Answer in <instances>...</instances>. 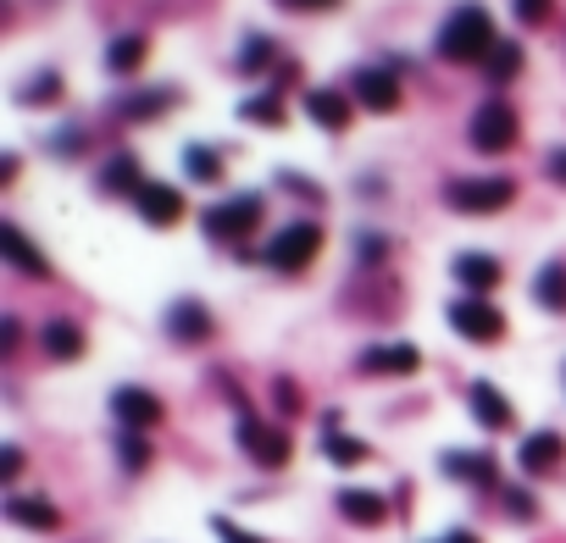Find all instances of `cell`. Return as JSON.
<instances>
[{"instance_id":"10","label":"cell","mask_w":566,"mask_h":543,"mask_svg":"<svg viewBox=\"0 0 566 543\" xmlns=\"http://www.w3.org/2000/svg\"><path fill=\"white\" fill-rule=\"evenodd\" d=\"M133 211L145 217L151 228H172V222L183 217V201H178L172 183H145V189L133 194Z\"/></svg>"},{"instance_id":"6","label":"cell","mask_w":566,"mask_h":543,"mask_svg":"<svg viewBox=\"0 0 566 543\" xmlns=\"http://www.w3.org/2000/svg\"><path fill=\"white\" fill-rule=\"evenodd\" d=\"M450 327H455L461 338H472V344H494V338L505 333V316H500L489 300H472V294H466V300L450 306Z\"/></svg>"},{"instance_id":"31","label":"cell","mask_w":566,"mask_h":543,"mask_svg":"<svg viewBox=\"0 0 566 543\" xmlns=\"http://www.w3.org/2000/svg\"><path fill=\"white\" fill-rule=\"evenodd\" d=\"M267 56H272V44H267V39H250V44H245V67H240V73H261Z\"/></svg>"},{"instance_id":"9","label":"cell","mask_w":566,"mask_h":543,"mask_svg":"<svg viewBox=\"0 0 566 543\" xmlns=\"http://www.w3.org/2000/svg\"><path fill=\"white\" fill-rule=\"evenodd\" d=\"M240 443H245V455L256 461V466H283L290 461V438H283L278 427H261V422H240Z\"/></svg>"},{"instance_id":"23","label":"cell","mask_w":566,"mask_h":543,"mask_svg":"<svg viewBox=\"0 0 566 543\" xmlns=\"http://www.w3.org/2000/svg\"><path fill=\"white\" fill-rule=\"evenodd\" d=\"M516 73H523V51H516L511 39H500L494 51H489V78H494V83H511Z\"/></svg>"},{"instance_id":"25","label":"cell","mask_w":566,"mask_h":543,"mask_svg":"<svg viewBox=\"0 0 566 543\" xmlns=\"http://www.w3.org/2000/svg\"><path fill=\"white\" fill-rule=\"evenodd\" d=\"M445 471L450 477H472V482H494V461H484V455H450Z\"/></svg>"},{"instance_id":"19","label":"cell","mask_w":566,"mask_h":543,"mask_svg":"<svg viewBox=\"0 0 566 543\" xmlns=\"http://www.w3.org/2000/svg\"><path fill=\"white\" fill-rule=\"evenodd\" d=\"M339 516L356 521V527H377V521H384V500L366 493V488H345L339 493Z\"/></svg>"},{"instance_id":"5","label":"cell","mask_w":566,"mask_h":543,"mask_svg":"<svg viewBox=\"0 0 566 543\" xmlns=\"http://www.w3.org/2000/svg\"><path fill=\"white\" fill-rule=\"evenodd\" d=\"M472 144H478V151H511L516 144V112L505 106V101H484L478 106V117H472Z\"/></svg>"},{"instance_id":"29","label":"cell","mask_w":566,"mask_h":543,"mask_svg":"<svg viewBox=\"0 0 566 543\" xmlns=\"http://www.w3.org/2000/svg\"><path fill=\"white\" fill-rule=\"evenodd\" d=\"M117 455H123V466H128V471H139V466H145V461H151V443H145V438H139V432H128V438L117 443Z\"/></svg>"},{"instance_id":"37","label":"cell","mask_w":566,"mask_h":543,"mask_svg":"<svg viewBox=\"0 0 566 543\" xmlns=\"http://www.w3.org/2000/svg\"><path fill=\"white\" fill-rule=\"evenodd\" d=\"M439 543H478V538H472V532H450V538H439Z\"/></svg>"},{"instance_id":"1","label":"cell","mask_w":566,"mask_h":543,"mask_svg":"<svg viewBox=\"0 0 566 543\" xmlns=\"http://www.w3.org/2000/svg\"><path fill=\"white\" fill-rule=\"evenodd\" d=\"M494 17L484 12V7H455L450 17H445V28H439V56L445 62H455V67H472V62H489V51H494Z\"/></svg>"},{"instance_id":"18","label":"cell","mask_w":566,"mask_h":543,"mask_svg":"<svg viewBox=\"0 0 566 543\" xmlns=\"http://www.w3.org/2000/svg\"><path fill=\"white\" fill-rule=\"evenodd\" d=\"M422 366V355L411 350V344H384V350H366L361 355V372H416Z\"/></svg>"},{"instance_id":"27","label":"cell","mask_w":566,"mask_h":543,"mask_svg":"<svg viewBox=\"0 0 566 543\" xmlns=\"http://www.w3.org/2000/svg\"><path fill=\"white\" fill-rule=\"evenodd\" d=\"M106 189H128V194H139L145 183H139V167H133V156H117L112 167H106Z\"/></svg>"},{"instance_id":"21","label":"cell","mask_w":566,"mask_h":543,"mask_svg":"<svg viewBox=\"0 0 566 543\" xmlns=\"http://www.w3.org/2000/svg\"><path fill=\"white\" fill-rule=\"evenodd\" d=\"M533 300L544 311H566V261H550L539 277H533Z\"/></svg>"},{"instance_id":"3","label":"cell","mask_w":566,"mask_h":543,"mask_svg":"<svg viewBox=\"0 0 566 543\" xmlns=\"http://www.w3.org/2000/svg\"><path fill=\"white\" fill-rule=\"evenodd\" d=\"M511 201H516V183L511 178H461V183H450V206L466 211V217L505 211Z\"/></svg>"},{"instance_id":"33","label":"cell","mask_w":566,"mask_h":543,"mask_svg":"<svg viewBox=\"0 0 566 543\" xmlns=\"http://www.w3.org/2000/svg\"><path fill=\"white\" fill-rule=\"evenodd\" d=\"M56 89H62V78H56V73H44V78H34V83L23 89V101H39V94H56Z\"/></svg>"},{"instance_id":"36","label":"cell","mask_w":566,"mask_h":543,"mask_svg":"<svg viewBox=\"0 0 566 543\" xmlns=\"http://www.w3.org/2000/svg\"><path fill=\"white\" fill-rule=\"evenodd\" d=\"M550 178H555V183H566V151H555V156H550Z\"/></svg>"},{"instance_id":"22","label":"cell","mask_w":566,"mask_h":543,"mask_svg":"<svg viewBox=\"0 0 566 543\" xmlns=\"http://www.w3.org/2000/svg\"><path fill=\"white\" fill-rule=\"evenodd\" d=\"M145 51H151V44L139 39V34H123V39H112V51H106V67H112V73H133L139 62H145Z\"/></svg>"},{"instance_id":"20","label":"cell","mask_w":566,"mask_h":543,"mask_svg":"<svg viewBox=\"0 0 566 543\" xmlns=\"http://www.w3.org/2000/svg\"><path fill=\"white\" fill-rule=\"evenodd\" d=\"M7 516L17 521V527H34V532H51L62 516H56V505H44V500H23V493H12L7 500Z\"/></svg>"},{"instance_id":"14","label":"cell","mask_w":566,"mask_h":543,"mask_svg":"<svg viewBox=\"0 0 566 543\" xmlns=\"http://www.w3.org/2000/svg\"><path fill=\"white\" fill-rule=\"evenodd\" d=\"M466 400H472V416H478L489 432H505V427H511V405H505V393H500L494 383H472Z\"/></svg>"},{"instance_id":"15","label":"cell","mask_w":566,"mask_h":543,"mask_svg":"<svg viewBox=\"0 0 566 543\" xmlns=\"http://www.w3.org/2000/svg\"><path fill=\"white\" fill-rule=\"evenodd\" d=\"M167 327H172V338H183V344H201V338L211 333V311H206L201 300H178V306L167 311Z\"/></svg>"},{"instance_id":"8","label":"cell","mask_w":566,"mask_h":543,"mask_svg":"<svg viewBox=\"0 0 566 543\" xmlns=\"http://www.w3.org/2000/svg\"><path fill=\"white\" fill-rule=\"evenodd\" d=\"M112 411H117V422H123L128 432H145V427L162 422V400H156L151 388H117V393H112Z\"/></svg>"},{"instance_id":"17","label":"cell","mask_w":566,"mask_h":543,"mask_svg":"<svg viewBox=\"0 0 566 543\" xmlns=\"http://www.w3.org/2000/svg\"><path fill=\"white\" fill-rule=\"evenodd\" d=\"M39 344H44V355H51V361H78V355H83V333H78V322H44Z\"/></svg>"},{"instance_id":"11","label":"cell","mask_w":566,"mask_h":543,"mask_svg":"<svg viewBox=\"0 0 566 543\" xmlns=\"http://www.w3.org/2000/svg\"><path fill=\"white\" fill-rule=\"evenodd\" d=\"M0 256H7L17 272H28V277H44V272H51V261H44V256L34 250V244H28V233H23L17 222H7V228H0Z\"/></svg>"},{"instance_id":"26","label":"cell","mask_w":566,"mask_h":543,"mask_svg":"<svg viewBox=\"0 0 566 543\" xmlns=\"http://www.w3.org/2000/svg\"><path fill=\"white\" fill-rule=\"evenodd\" d=\"M327 461H339V466H361V461H366V443H361V438H339V432H327Z\"/></svg>"},{"instance_id":"16","label":"cell","mask_w":566,"mask_h":543,"mask_svg":"<svg viewBox=\"0 0 566 543\" xmlns=\"http://www.w3.org/2000/svg\"><path fill=\"white\" fill-rule=\"evenodd\" d=\"M561 455H566V443H561V432H533V438H523V471H555L561 466Z\"/></svg>"},{"instance_id":"24","label":"cell","mask_w":566,"mask_h":543,"mask_svg":"<svg viewBox=\"0 0 566 543\" xmlns=\"http://www.w3.org/2000/svg\"><path fill=\"white\" fill-rule=\"evenodd\" d=\"M183 167H189V178H195V183H217V178H222V161L206 151V144H189V151H183Z\"/></svg>"},{"instance_id":"34","label":"cell","mask_w":566,"mask_h":543,"mask_svg":"<svg viewBox=\"0 0 566 543\" xmlns=\"http://www.w3.org/2000/svg\"><path fill=\"white\" fill-rule=\"evenodd\" d=\"M17 471H23V450H7V455H0V477H7V482H12Z\"/></svg>"},{"instance_id":"13","label":"cell","mask_w":566,"mask_h":543,"mask_svg":"<svg viewBox=\"0 0 566 543\" xmlns=\"http://www.w3.org/2000/svg\"><path fill=\"white\" fill-rule=\"evenodd\" d=\"M306 112H311V122L327 128V133H345V128H350V101H345V94H334V89H311V94H306Z\"/></svg>"},{"instance_id":"35","label":"cell","mask_w":566,"mask_h":543,"mask_svg":"<svg viewBox=\"0 0 566 543\" xmlns=\"http://www.w3.org/2000/svg\"><path fill=\"white\" fill-rule=\"evenodd\" d=\"M283 7H295V12H334L339 0H283Z\"/></svg>"},{"instance_id":"32","label":"cell","mask_w":566,"mask_h":543,"mask_svg":"<svg viewBox=\"0 0 566 543\" xmlns=\"http://www.w3.org/2000/svg\"><path fill=\"white\" fill-rule=\"evenodd\" d=\"M211 532H217V538H222V543H261V538H250V532H245V527H233V521H222V516H217V521H211Z\"/></svg>"},{"instance_id":"30","label":"cell","mask_w":566,"mask_h":543,"mask_svg":"<svg viewBox=\"0 0 566 543\" xmlns=\"http://www.w3.org/2000/svg\"><path fill=\"white\" fill-rule=\"evenodd\" d=\"M511 7H516V17H523V23H544L555 12V0H511Z\"/></svg>"},{"instance_id":"2","label":"cell","mask_w":566,"mask_h":543,"mask_svg":"<svg viewBox=\"0 0 566 543\" xmlns=\"http://www.w3.org/2000/svg\"><path fill=\"white\" fill-rule=\"evenodd\" d=\"M201 228H206V238H222V244L250 238V233L261 228V194H233V201L211 206V211L201 217Z\"/></svg>"},{"instance_id":"12","label":"cell","mask_w":566,"mask_h":543,"mask_svg":"<svg viewBox=\"0 0 566 543\" xmlns=\"http://www.w3.org/2000/svg\"><path fill=\"white\" fill-rule=\"evenodd\" d=\"M455 283L472 288V300H489V288L500 283V261L494 256H455Z\"/></svg>"},{"instance_id":"4","label":"cell","mask_w":566,"mask_h":543,"mask_svg":"<svg viewBox=\"0 0 566 543\" xmlns=\"http://www.w3.org/2000/svg\"><path fill=\"white\" fill-rule=\"evenodd\" d=\"M317 250H322V233L311 222H290V228L267 244V267L272 272H306L317 261Z\"/></svg>"},{"instance_id":"7","label":"cell","mask_w":566,"mask_h":543,"mask_svg":"<svg viewBox=\"0 0 566 543\" xmlns=\"http://www.w3.org/2000/svg\"><path fill=\"white\" fill-rule=\"evenodd\" d=\"M356 101L366 112H395L400 106V78L389 67H356Z\"/></svg>"},{"instance_id":"28","label":"cell","mask_w":566,"mask_h":543,"mask_svg":"<svg viewBox=\"0 0 566 543\" xmlns=\"http://www.w3.org/2000/svg\"><path fill=\"white\" fill-rule=\"evenodd\" d=\"M245 122H267V128H278V122H283L278 94H256V101H245Z\"/></svg>"}]
</instances>
